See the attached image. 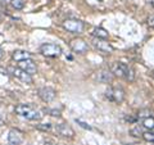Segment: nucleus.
Returning a JSON list of instances; mask_svg holds the SVG:
<instances>
[{
	"instance_id": "nucleus-23",
	"label": "nucleus",
	"mask_w": 154,
	"mask_h": 145,
	"mask_svg": "<svg viewBox=\"0 0 154 145\" xmlns=\"http://www.w3.org/2000/svg\"><path fill=\"white\" fill-rule=\"evenodd\" d=\"M49 112L51 113V116H53V117H59V116H60V112H59V110L51 109V110H49Z\"/></svg>"
},
{
	"instance_id": "nucleus-12",
	"label": "nucleus",
	"mask_w": 154,
	"mask_h": 145,
	"mask_svg": "<svg viewBox=\"0 0 154 145\" xmlns=\"http://www.w3.org/2000/svg\"><path fill=\"white\" fill-rule=\"evenodd\" d=\"M96 80L102 84H108V82H112L113 80V73L110 72L109 68H102L98 71V75H96Z\"/></svg>"
},
{
	"instance_id": "nucleus-6",
	"label": "nucleus",
	"mask_w": 154,
	"mask_h": 145,
	"mask_svg": "<svg viewBox=\"0 0 154 145\" xmlns=\"http://www.w3.org/2000/svg\"><path fill=\"white\" fill-rule=\"evenodd\" d=\"M69 46H71V49L72 51H75L77 53V54H84V53L88 51L89 49V46L88 44L85 42V40H82V39H72L71 42H69Z\"/></svg>"
},
{
	"instance_id": "nucleus-21",
	"label": "nucleus",
	"mask_w": 154,
	"mask_h": 145,
	"mask_svg": "<svg viewBox=\"0 0 154 145\" xmlns=\"http://www.w3.org/2000/svg\"><path fill=\"white\" fill-rule=\"evenodd\" d=\"M76 122L80 125L81 127H84V128H88V130H93V127L91 126H89L88 123H85V122H82V121H80V119H76Z\"/></svg>"
},
{
	"instance_id": "nucleus-28",
	"label": "nucleus",
	"mask_w": 154,
	"mask_h": 145,
	"mask_svg": "<svg viewBox=\"0 0 154 145\" xmlns=\"http://www.w3.org/2000/svg\"><path fill=\"white\" fill-rule=\"evenodd\" d=\"M153 8H154V0H153Z\"/></svg>"
},
{
	"instance_id": "nucleus-19",
	"label": "nucleus",
	"mask_w": 154,
	"mask_h": 145,
	"mask_svg": "<svg viewBox=\"0 0 154 145\" xmlns=\"http://www.w3.org/2000/svg\"><path fill=\"white\" fill-rule=\"evenodd\" d=\"M141 137L148 143H154V132H152V131H145Z\"/></svg>"
},
{
	"instance_id": "nucleus-22",
	"label": "nucleus",
	"mask_w": 154,
	"mask_h": 145,
	"mask_svg": "<svg viewBox=\"0 0 154 145\" xmlns=\"http://www.w3.org/2000/svg\"><path fill=\"white\" fill-rule=\"evenodd\" d=\"M146 23H148V26H149V27L154 28V16L149 17V18H148V21H146Z\"/></svg>"
},
{
	"instance_id": "nucleus-14",
	"label": "nucleus",
	"mask_w": 154,
	"mask_h": 145,
	"mask_svg": "<svg viewBox=\"0 0 154 145\" xmlns=\"http://www.w3.org/2000/svg\"><path fill=\"white\" fill-rule=\"evenodd\" d=\"M13 59L16 60V62H21V60H25V59H30L31 54L28 51L26 50H16V51H13Z\"/></svg>"
},
{
	"instance_id": "nucleus-1",
	"label": "nucleus",
	"mask_w": 154,
	"mask_h": 145,
	"mask_svg": "<svg viewBox=\"0 0 154 145\" xmlns=\"http://www.w3.org/2000/svg\"><path fill=\"white\" fill-rule=\"evenodd\" d=\"M110 72L113 73V76H117L119 79H123L126 81H134L135 79V73L134 69L130 66H127L126 63H122V62H113L110 64Z\"/></svg>"
},
{
	"instance_id": "nucleus-10",
	"label": "nucleus",
	"mask_w": 154,
	"mask_h": 145,
	"mask_svg": "<svg viewBox=\"0 0 154 145\" xmlns=\"http://www.w3.org/2000/svg\"><path fill=\"white\" fill-rule=\"evenodd\" d=\"M23 141V132L17 128H12L8 134V145H21Z\"/></svg>"
},
{
	"instance_id": "nucleus-2",
	"label": "nucleus",
	"mask_w": 154,
	"mask_h": 145,
	"mask_svg": "<svg viewBox=\"0 0 154 145\" xmlns=\"http://www.w3.org/2000/svg\"><path fill=\"white\" fill-rule=\"evenodd\" d=\"M16 113L22 118H26L28 121H40L42 118V112L32 107L30 104H18L16 107Z\"/></svg>"
},
{
	"instance_id": "nucleus-5",
	"label": "nucleus",
	"mask_w": 154,
	"mask_h": 145,
	"mask_svg": "<svg viewBox=\"0 0 154 145\" xmlns=\"http://www.w3.org/2000/svg\"><path fill=\"white\" fill-rule=\"evenodd\" d=\"M63 27L68 32L79 35V33H81L84 31L85 23L82 21H80V19H66V21L63 22Z\"/></svg>"
},
{
	"instance_id": "nucleus-17",
	"label": "nucleus",
	"mask_w": 154,
	"mask_h": 145,
	"mask_svg": "<svg viewBox=\"0 0 154 145\" xmlns=\"http://www.w3.org/2000/svg\"><path fill=\"white\" fill-rule=\"evenodd\" d=\"M11 5L17 11H21L26 5V0H11Z\"/></svg>"
},
{
	"instance_id": "nucleus-29",
	"label": "nucleus",
	"mask_w": 154,
	"mask_h": 145,
	"mask_svg": "<svg viewBox=\"0 0 154 145\" xmlns=\"http://www.w3.org/2000/svg\"><path fill=\"white\" fill-rule=\"evenodd\" d=\"M0 2H5V0H0Z\"/></svg>"
},
{
	"instance_id": "nucleus-27",
	"label": "nucleus",
	"mask_w": 154,
	"mask_h": 145,
	"mask_svg": "<svg viewBox=\"0 0 154 145\" xmlns=\"http://www.w3.org/2000/svg\"><path fill=\"white\" fill-rule=\"evenodd\" d=\"M3 125V118H2V114H0V126Z\"/></svg>"
},
{
	"instance_id": "nucleus-25",
	"label": "nucleus",
	"mask_w": 154,
	"mask_h": 145,
	"mask_svg": "<svg viewBox=\"0 0 154 145\" xmlns=\"http://www.w3.org/2000/svg\"><path fill=\"white\" fill-rule=\"evenodd\" d=\"M44 145H55V144H54V143H51V141H45Z\"/></svg>"
},
{
	"instance_id": "nucleus-7",
	"label": "nucleus",
	"mask_w": 154,
	"mask_h": 145,
	"mask_svg": "<svg viewBox=\"0 0 154 145\" xmlns=\"http://www.w3.org/2000/svg\"><path fill=\"white\" fill-rule=\"evenodd\" d=\"M18 68L23 69L25 72H27L28 75L33 76L37 72V67H36V63L33 62L32 58H30V59H25V60H21L18 62Z\"/></svg>"
},
{
	"instance_id": "nucleus-13",
	"label": "nucleus",
	"mask_w": 154,
	"mask_h": 145,
	"mask_svg": "<svg viewBox=\"0 0 154 145\" xmlns=\"http://www.w3.org/2000/svg\"><path fill=\"white\" fill-rule=\"evenodd\" d=\"M57 132L60 135V136H63V137H73L75 136V131H73V128H72L69 125H67V123H60V125H57Z\"/></svg>"
},
{
	"instance_id": "nucleus-3",
	"label": "nucleus",
	"mask_w": 154,
	"mask_h": 145,
	"mask_svg": "<svg viewBox=\"0 0 154 145\" xmlns=\"http://www.w3.org/2000/svg\"><path fill=\"white\" fill-rule=\"evenodd\" d=\"M105 98L113 103H122L125 100V90L119 86H110L105 90Z\"/></svg>"
},
{
	"instance_id": "nucleus-26",
	"label": "nucleus",
	"mask_w": 154,
	"mask_h": 145,
	"mask_svg": "<svg viewBox=\"0 0 154 145\" xmlns=\"http://www.w3.org/2000/svg\"><path fill=\"white\" fill-rule=\"evenodd\" d=\"M3 55H4V51H3L2 48H0V59H2V58H3Z\"/></svg>"
},
{
	"instance_id": "nucleus-11",
	"label": "nucleus",
	"mask_w": 154,
	"mask_h": 145,
	"mask_svg": "<svg viewBox=\"0 0 154 145\" xmlns=\"http://www.w3.org/2000/svg\"><path fill=\"white\" fill-rule=\"evenodd\" d=\"M93 45H94L95 49H98L102 53H107V54H109V53L113 51V46L110 45L107 40H104V39H94Z\"/></svg>"
},
{
	"instance_id": "nucleus-18",
	"label": "nucleus",
	"mask_w": 154,
	"mask_h": 145,
	"mask_svg": "<svg viewBox=\"0 0 154 145\" xmlns=\"http://www.w3.org/2000/svg\"><path fill=\"white\" fill-rule=\"evenodd\" d=\"M143 127H140V126H135L134 128H131V135L132 136H135V137H140V136H143Z\"/></svg>"
},
{
	"instance_id": "nucleus-4",
	"label": "nucleus",
	"mask_w": 154,
	"mask_h": 145,
	"mask_svg": "<svg viewBox=\"0 0 154 145\" xmlns=\"http://www.w3.org/2000/svg\"><path fill=\"white\" fill-rule=\"evenodd\" d=\"M40 53L49 58H58L62 54V48L53 42H45L40 46Z\"/></svg>"
},
{
	"instance_id": "nucleus-16",
	"label": "nucleus",
	"mask_w": 154,
	"mask_h": 145,
	"mask_svg": "<svg viewBox=\"0 0 154 145\" xmlns=\"http://www.w3.org/2000/svg\"><path fill=\"white\" fill-rule=\"evenodd\" d=\"M143 127L146 128L148 131H152V130H154V117H153V116L143 118Z\"/></svg>"
},
{
	"instance_id": "nucleus-9",
	"label": "nucleus",
	"mask_w": 154,
	"mask_h": 145,
	"mask_svg": "<svg viewBox=\"0 0 154 145\" xmlns=\"http://www.w3.org/2000/svg\"><path fill=\"white\" fill-rule=\"evenodd\" d=\"M55 90L53 88H49V86H45V88H41L38 90V96L41 98L42 101H45V103H50L55 99Z\"/></svg>"
},
{
	"instance_id": "nucleus-20",
	"label": "nucleus",
	"mask_w": 154,
	"mask_h": 145,
	"mask_svg": "<svg viewBox=\"0 0 154 145\" xmlns=\"http://www.w3.org/2000/svg\"><path fill=\"white\" fill-rule=\"evenodd\" d=\"M36 128H37V130H41V131H49V130L51 128V125H50V123L36 125Z\"/></svg>"
},
{
	"instance_id": "nucleus-8",
	"label": "nucleus",
	"mask_w": 154,
	"mask_h": 145,
	"mask_svg": "<svg viewBox=\"0 0 154 145\" xmlns=\"http://www.w3.org/2000/svg\"><path fill=\"white\" fill-rule=\"evenodd\" d=\"M11 73L16 77V79H18L19 81H22V82H25V84H32V76L31 75H28L27 72H25L23 69L21 68H9L8 69Z\"/></svg>"
},
{
	"instance_id": "nucleus-24",
	"label": "nucleus",
	"mask_w": 154,
	"mask_h": 145,
	"mask_svg": "<svg viewBox=\"0 0 154 145\" xmlns=\"http://www.w3.org/2000/svg\"><path fill=\"white\" fill-rule=\"evenodd\" d=\"M0 72H2V75H8L9 73V71L5 69V68H0Z\"/></svg>"
},
{
	"instance_id": "nucleus-30",
	"label": "nucleus",
	"mask_w": 154,
	"mask_h": 145,
	"mask_svg": "<svg viewBox=\"0 0 154 145\" xmlns=\"http://www.w3.org/2000/svg\"><path fill=\"white\" fill-rule=\"evenodd\" d=\"M98 2H103V0H98Z\"/></svg>"
},
{
	"instance_id": "nucleus-15",
	"label": "nucleus",
	"mask_w": 154,
	"mask_h": 145,
	"mask_svg": "<svg viewBox=\"0 0 154 145\" xmlns=\"http://www.w3.org/2000/svg\"><path fill=\"white\" fill-rule=\"evenodd\" d=\"M93 36L95 39H104V40H107L108 36H109V33L103 27H96V28H94V31H93Z\"/></svg>"
}]
</instances>
